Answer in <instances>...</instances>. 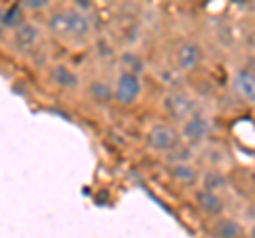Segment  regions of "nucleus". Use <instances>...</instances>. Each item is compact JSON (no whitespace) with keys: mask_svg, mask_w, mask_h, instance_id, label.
<instances>
[{"mask_svg":"<svg viewBox=\"0 0 255 238\" xmlns=\"http://www.w3.org/2000/svg\"><path fill=\"white\" fill-rule=\"evenodd\" d=\"M45 26L51 32V36L64 43H85L92 36L90 13L79 11L75 4L51 9V13L47 15Z\"/></svg>","mask_w":255,"mask_h":238,"instance_id":"obj_1","label":"nucleus"},{"mask_svg":"<svg viewBox=\"0 0 255 238\" xmlns=\"http://www.w3.org/2000/svg\"><path fill=\"white\" fill-rule=\"evenodd\" d=\"M181 132L172 123L155 121L145 132V145L153 153H172L181 145Z\"/></svg>","mask_w":255,"mask_h":238,"instance_id":"obj_2","label":"nucleus"},{"mask_svg":"<svg viewBox=\"0 0 255 238\" xmlns=\"http://www.w3.org/2000/svg\"><path fill=\"white\" fill-rule=\"evenodd\" d=\"M172 62H174V66H177V70H181V73H194V70L200 68L202 62H204L202 45L198 41H194V38L181 41L172 51Z\"/></svg>","mask_w":255,"mask_h":238,"instance_id":"obj_3","label":"nucleus"},{"mask_svg":"<svg viewBox=\"0 0 255 238\" xmlns=\"http://www.w3.org/2000/svg\"><path fill=\"white\" fill-rule=\"evenodd\" d=\"M115 105L119 107H132L136 105L142 96V79L140 75H134L130 70H119L115 79Z\"/></svg>","mask_w":255,"mask_h":238,"instance_id":"obj_4","label":"nucleus"},{"mask_svg":"<svg viewBox=\"0 0 255 238\" xmlns=\"http://www.w3.org/2000/svg\"><path fill=\"white\" fill-rule=\"evenodd\" d=\"M211 130H213V125H211V119L206 117L202 111H196L194 115H191L189 119H185V121L181 123V140L185 142L187 147H198V145H202V142L211 136Z\"/></svg>","mask_w":255,"mask_h":238,"instance_id":"obj_5","label":"nucleus"},{"mask_svg":"<svg viewBox=\"0 0 255 238\" xmlns=\"http://www.w3.org/2000/svg\"><path fill=\"white\" fill-rule=\"evenodd\" d=\"M162 107L166 111V115H168L170 119H174V121H181V123L185 121V119H189L198 111L196 109V100L185 92L166 94L164 100H162Z\"/></svg>","mask_w":255,"mask_h":238,"instance_id":"obj_6","label":"nucleus"},{"mask_svg":"<svg viewBox=\"0 0 255 238\" xmlns=\"http://www.w3.org/2000/svg\"><path fill=\"white\" fill-rule=\"evenodd\" d=\"M194 204H196V209L200 211L204 217H209L211 221L226 215V200H223V196L217 192H209V189L198 187L194 192Z\"/></svg>","mask_w":255,"mask_h":238,"instance_id":"obj_7","label":"nucleus"},{"mask_svg":"<svg viewBox=\"0 0 255 238\" xmlns=\"http://www.w3.org/2000/svg\"><path fill=\"white\" fill-rule=\"evenodd\" d=\"M43 41V28L36 21L28 19L21 28H17L15 32H11V45L17 51H32L34 47Z\"/></svg>","mask_w":255,"mask_h":238,"instance_id":"obj_8","label":"nucleus"},{"mask_svg":"<svg viewBox=\"0 0 255 238\" xmlns=\"http://www.w3.org/2000/svg\"><path fill=\"white\" fill-rule=\"evenodd\" d=\"M232 92L247 105H255V73L249 68H236L230 79Z\"/></svg>","mask_w":255,"mask_h":238,"instance_id":"obj_9","label":"nucleus"},{"mask_svg":"<svg viewBox=\"0 0 255 238\" xmlns=\"http://www.w3.org/2000/svg\"><path fill=\"white\" fill-rule=\"evenodd\" d=\"M168 177L179 185H185V187H200V181H202V172L198 166H194L191 162H177V164H170L168 166Z\"/></svg>","mask_w":255,"mask_h":238,"instance_id":"obj_10","label":"nucleus"},{"mask_svg":"<svg viewBox=\"0 0 255 238\" xmlns=\"http://www.w3.org/2000/svg\"><path fill=\"white\" fill-rule=\"evenodd\" d=\"M49 81L64 92H75L81 87V77L66 64H53L49 68Z\"/></svg>","mask_w":255,"mask_h":238,"instance_id":"obj_11","label":"nucleus"},{"mask_svg":"<svg viewBox=\"0 0 255 238\" xmlns=\"http://www.w3.org/2000/svg\"><path fill=\"white\" fill-rule=\"evenodd\" d=\"M211 234H213V238H245L247 236L241 221L234 219V217H230V215L213 219Z\"/></svg>","mask_w":255,"mask_h":238,"instance_id":"obj_12","label":"nucleus"},{"mask_svg":"<svg viewBox=\"0 0 255 238\" xmlns=\"http://www.w3.org/2000/svg\"><path fill=\"white\" fill-rule=\"evenodd\" d=\"M85 92H87V96H90V100L98 107H107L111 102H115V85L105 81V79H94V81H90L85 87Z\"/></svg>","mask_w":255,"mask_h":238,"instance_id":"obj_13","label":"nucleus"},{"mask_svg":"<svg viewBox=\"0 0 255 238\" xmlns=\"http://www.w3.org/2000/svg\"><path fill=\"white\" fill-rule=\"evenodd\" d=\"M26 21H28V11L23 9L21 2L2 6V11H0V23H2L4 32L6 30H9V32H15V30L21 28Z\"/></svg>","mask_w":255,"mask_h":238,"instance_id":"obj_14","label":"nucleus"},{"mask_svg":"<svg viewBox=\"0 0 255 238\" xmlns=\"http://www.w3.org/2000/svg\"><path fill=\"white\" fill-rule=\"evenodd\" d=\"M200 187H202V189H209V192L221 194V189L226 187V177H223L219 170H204V172H202Z\"/></svg>","mask_w":255,"mask_h":238,"instance_id":"obj_15","label":"nucleus"},{"mask_svg":"<svg viewBox=\"0 0 255 238\" xmlns=\"http://www.w3.org/2000/svg\"><path fill=\"white\" fill-rule=\"evenodd\" d=\"M122 62H124V68L122 70H130V73L134 75H140V70H142V60L138 58L136 53H132V51H128L122 55Z\"/></svg>","mask_w":255,"mask_h":238,"instance_id":"obj_16","label":"nucleus"},{"mask_svg":"<svg viewBox=\"0 0 255 238\" xmlns=\"http://www.w3.org/2000/svg\"><path fill=\"white\" fill-rule=\"evenodd\" d=\"M23 9L26 11H47L49 9V2H47V0H23Z\"/></svg>","mask_w":255,"mask_h":238,"instance_id":"obj_17","label":"nucleus"},{"mask_svg":"<svg viewBox=\"0 0 255 238\" xmlns=\"http://www.w3.org/2000/svg\"><path fill=\"white\" fill-rule=\"evenodd\" d=\"M247 236H249V238H255V224L249 226V230H247Z\"/></svg>","mask_w":255,"mask_h":238,"instance_id":"obj_18","label":"nucleus"}]
</instances>
